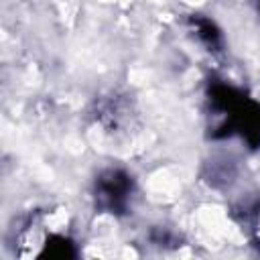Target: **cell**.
<instances>
[{
  "instance_id": "obj_4",
  "label": "cell",
  "mask_w": 260,
  "mask_h": 260,
  "mask_svg": "<svg viewBox=\"0 0 260 260\" xmlns=\"http://www.w3.org/2000/svg\"><path fill=\"white\" fill-rule=\"evenodd\" d=\"M75 256H77L75 242L61 234H51L39 254V258H57V260H67V258H75Z\"/></svg>"
},
{
  "instance_id": "obj_2",
  "label": "cell",
  "mask_w": 260,
  "mask_h": 260,
  "mask_svg": "<svg viewBox=\"0 0 260 260\" xmlns=\"http://www.w3.org/2000/svg\"><path fill=\"white\" fill-rule=\"evenodd\" d=\"M134 193V181L124 169H106L95 177L93 203L104 213L122 215L128 211L130 197Z\"/></svg>"
},
{
  "instance_id": "obj_1",
  "label": "cell",
  "mask_w": 260,
  "mask_h": 260,
  "mask_svg": "<svg viewBox=\"0 0 260 260\" xmlns=\"http://www.w3.org/2000/svg\"><path fill=\"white\" fill-rule=\"evenodd\" d=\"M211 108L223 116V122L213 130V138L240 136L250 148L260 146V102L252 100L238 87L223 81L209 83L207 89Z\"/></svg>"
},
{
  "instance_id": "obj_3",
  "label": "cell",
  "mask_w": 260,
  "mask_h": 260,
  "mask_svg": "<svg viewBox=\"0 0 260 260\" xmlns=\"http://www.w3.org/2000/svg\"><path fill=\"white\" fill-rule=\"evenodd\" d=\"M189 26L197 35V39L205 45L207 51H211V53H221L223 51L221 30L217 28V24L211 18H207L203 14H191L189 16Z\"/></svg>"
}]
</instances>
